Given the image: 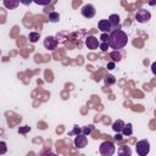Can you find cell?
Segmentation results:
<instances>
[{"instance_id": "24", "label": "cell", "mask_w": 156, "mask_h": 156, "mask_svg": "<svg viewBox=\"0 0 156 156\" xmlns=\"http://www.w3.org/2000/svg\"><path fill=\"white\" fill-rule=\"evenodd\" d=\"M100 39H101V41H107L108 40V33H102L100 35Z\"/></svg>"}, {"instance_id": "4", "label": "cell", "mask_w": 156, "mask_h": 156, "mask_svg": "<svg viewBox=\"0 0 156 156\" xmlns=\"http://www.w3.org/2000/svg\"><path fill=\"white\" fill-rule=\"evenodd\" d=\"M150 18H151V13L145 9H139L135 12V20L139 23H146V22H149Z\"/></svg>"}, {"instance_id": "9", "label": "cell", "mask_w": 156, "mask_h": 156, "mask_svg": "<svg viewBox=\"0 0 156 156\" xmlns=\"http://www.w3.org/2000/svg\"><path fill=\"white\" fill-rule=\"evenodd\" d=\"M98 27L101 30V33H111L113 30V28H112V26H111L108 20H100L99 23H98Z\"/></svg>"}, {"instance_id": "17", "label": "cell", "mask_w": 156, "mask_h": 156, "mask_svg": "<svg viewBox=\"0 0 156 156\" xmlns=\"http://www.w3.org/2000/svg\"><path fill=\"white\" fill-rule=\"evenodd\" d=\"M111 58H112L113 62H118V61H121V58H122V54L119 52V50H115V51H112V52H111Z\"/></svg>"}, {"instance_id": "16", "label": "cell", "mask_w": 156, "mask_h": 156, "mask_svg": "<svg viewBox=\"0 0 156 156\" xmlns=\"http://www.w3.org/2000/svg\"><path fill=\"white\" fill-rule=\"evenodd\" d=\"M39 38H40V34L38 32H30L28 34V39H29L30 43H37L39 40Z\"/></svg>"}, {"instance_id": "10", "label": "cell", "mask_w": 156, "mask_h": 156, "mask_svg": "<svg viewBox=\"0 0 156 156\" xmlns=\"http://www.w3.org/2000/svg\"><path fill=\"white\" fill-rule=\"evenodd\" d=\"M108 21H110V23H111V26H112L113 30H115V29H119V28H121L119 16H118L117 13H112V15L108 17Z\"/></svg>"}, {"instance_id": "8", "label": "cell", "mask_w": 156, "mask_h": 156, "mask_svg": "<svg viewBox=\"0 0 156 156\" xmlns=\"http://www.w3.org/2000/svg\"><path fill=\"white\" fill-rule=\"evenodd\" d=\"M99 44H100L99 39H98L96 37H94V35H88V37L85 38V45H87V48L90 49V50L98 49V48H99Z\"/></svg>"}, {"instance_id": "13", "label": "cell", "mask_w": 156, "mask_h": 156, "mask_svg": "<svg viewBox=\"0 0 156 156\" xmlns=\"http://www.w3.org/2000/svg\"><path fill=\"white\" fill-rule=\"evenodd\" d=\"M122 134L124 135V136H129V135H132L133 134V126H132V123H127V124H124V127L122 128Z\"/></svg>"}, {"instance_id": "18", "label": "cell", "mask_w": 156, "mask_h": 156, "mask_svg": "<svg viewBox=\"0 0 156 156\" xmlns=\"http://www.w3.org/2000/svg\"><path fill=\"white\" fill-rule=\"evenodd\" d=\"M104 80H105V84H106V85H113V84L116 83V78H115L112 74H107V76L104 78Z\"/></svg>"}, {"instance_id": "6", "label": "cell", "mask_w": 156, "mask_h": 156, "mask_svg": "<svg viewBox=\"0 0 156 156\" xmlns=\"http://www.w3.org/2000/svg\"><path fill=\"white\" fill-rule=\"evenodd\" d=\"M87 145H88V138H87V135H84L82 133L77 134L76 138H74V146L77 149H83Z\"/></svg>"}, {"instance_id": "14", "label": "cell", "mask_w": 156, "mask_h": 156, "mask_svg": "<svg viewBox=\"0 0 156 156\" xmlns=\"http://www.w3.org/2000/svg\"><path fill=\"white\" fill-rule=\"evenodd\" d=\"M95 129V127L93 124H89V126H85V127H82L80 128V133L84 134V135H89L90 133H93Z\"/></svg>"}, {"instance_id": "15", "label": "cell", "mask_w": 156, "mask_h": 156, "mask_svg": "<svg viewBox=\"0 0 156 156\" xmlns=\"http://www.w3.org/2000/svg\"><path fill=\"white\" fill-rule=\"evenodd\" d=\"M58 21H60V13L56 12V11H51L49 13V22L55 23V22H58Z\"/></svg>"}, {"instance_id": "7", "label": "cell", "mask_w": 156, "mask_h": 156, "mask_svg": "<svg viewBox=\"0 0 156 156\" xmlns=\"http://www.w3.org/2000/svg\"><path fill=\"white\" fill-rule=\"evenodd\" d=\"M44 48L45 49H48V50H55L56 48H57V44H58V41H57V39L55 38V37H51V35H48L45 39H44Z\"/></svg>"}, {"instance_id": "25", "label": "cell", "mask_w": 156, "mask_h": 156, "mask_svg": "<svg viewBox=\"0 0 156 156\" xmlns=\"http://www.w3.org/2000/svg\"><path fill=\"white\" fill-rule=\"evenodd\" d=\"M32 2H33V0H20V4H22V5H26V6L30 5Z\"/></svg>"}, {"instance_id": "12", "label": "cell", "mask_w": 156, "mask_h": 156, "mask_svg": "<svg viewBox=\"0 0 156 156\" xmlns=\"http://www.w3.org/2000/svg\"><path fill=\"white\" fill-rule=\"evenodd\" d=\"M124 122L122 121V119H117V121H115L113 123H112V129L116 132V133H118V132H121L122 130V128L124 127Z\"/></svg>"}, {"instance_id": "1", "label": "cell", "mask_w": 156, "mask_h": 156, "mask_svg": "<svg viewBox=\"0 0 156 156\" xmlns=\"http://www.w3.org/2000/svg\"><path fill=\"white\" fill-rule=\"evenodd\" d=\"M108 46L113 50H121L123 49L127 43H128V35L121 30V29H115L108 34Z\"/></svg>"}, {"instance_id": "26", "label": "cell", "mask_w": 156, "mask_h": 156, "mask_svg": "<svg viewBox=\"0 0 156 156\" xmlns=\"http://www.w3.org/2000/svg\"><path fill=\"white\" fill-rule=\"evenodd\" d=\"M123 139V136H122V134H121V132H118V133H116V135H115V140H117V141H121Z\"/></svg>"}, {"instance_id": "19", "label": "cell", "mask_w": 156, "mask_h": 156, "mask_svg": "<svg viewBox=\"0 0 156 156\" xmlns=\"http://www.w3.org/2000/svg\"><path fill=\"white\" fill-rule=\"evenodd\" d=\"M118 154L119 155H130L132 154V151H130V149L128 147V146H119V149H118Z\"/></svg>"}, {"instance_id": "11", "label": "cell", "mask_w": 156, "mask_h": 156, "mask_svg": "<svg viewBox=\"0 0 156 156\" xmlns=\"http://www.w3.org/2000/svg\"><path fill=\"white\" fill-rule=\"evenodd\" d=\"M4 1V6L9 10H13L20 5V0H2Z\"/></svg>"}, {"instance_id": "21", "label": "cell", "mask_w": 156, "mask_h": 156, "mask_svg": "<svg viewBox=\"0 0 156 156\" xmlns=\"http://www.w3.org/2000/svg\"><path fill=\"white\" fill-rule=\"evenodd\" d=\"M6 151H7L6 143H5V141H0V154H1V155H4Z\"/></svg>"}, {"instance_id": "20", "label": "cell", "mask_w": 156, "mask_h": 156, "mask_svg": "<svg viewBox=\"0 0 156 156\" xmlns=\"http://www.w3.org/2000/svg\"><path fill=\"white\" fill-rule=\"evenodd\" d=\"M33 2H35L37 5H40V6H46L51 2V0H33Z\"/></svg>"}, {"instance_id": "22", "label": "cell", "mask_w": 156, "mask_h": 156, "mask_svg": "<svg viewBox=\"0 0 156 156\" xmlns=\"http://www.w3.org/2000/svg\"><path fill=\"white\" fill-rule=\"evenodd\" d=\"M29 130H30V127H28V126H23V127H20L18 133H21V134H26V133H28Z\"/></svg>"}, {"instance_id": "23", "label": "cell", "mask_w": 156, "mask_h": 156, "mask_svg": "<svg viewBox=\"0 0 156 156\" xmlns=\"http://www.w3.org/2000/svg\"><path fill=\"white\" fill-rule=\"evenodd\" d=\"M99 48H100L102 51H107V49H108L110 46H108V43H107V41H101V44H99Z\"/></svg>"}, {"instance_id": "5", "label": "cell", "mask_w": 156, "mask_h": 156, "mask_svg": "<svg viewBox=\"0 0 156 156\" xmlns=\"http://www.w3.org/2000/svg\"><path fill=\"white\" fill-rule=\"evenodd\" d=\"M95 7L91 5V4H85V5H83L82 6V9H80V13H82V16L83 17H85V18H93L94 16H95Z\"/></svg>"}, {"instance_id": "2", "label": "cell", "mask_w": 156, "mask_h": 156, "mask_svg": "<svg viewBox=\"0 0 156 156\" xmlns=\"http://www.w3.org/2000/svg\"><path fill=\"white\" fill-rule=\"evenodd\" d=\"M99 151H100V154L104 155V156H112V155L115 154V151H116V146H115V144H113L112 141L105 140V141H102V143L100 144Z\"/></svg>"}, {"instance_id": "27", "label": "cell", "mask_w": 156, "mask_h": 156, "mask_svg": "<svg viewBox=\"0 0 156 156\" xmlns=\"http://www.w3.org/2000/svg\"><path fill=\"white\" fill-rule=\"evenodd\" d=\"M115 68V62L112 61V62H108L107 63V69H113Z\"/></svg>"}, {"instance_id": "3", "label": "cell", "mask_w": 156, "mask_h": 156, "mask_svg": "<svg viewBox=\"0 0 156 156\" xmlns=\"http://www.w3.org/2000/svg\"><path fill=\"white\" fill-rule=\"evenodd\" d=\"M135 150H136V154L139 156H146L150 151V143L147 140H139L135 145Z\"/></svg>"}]
</instances>
